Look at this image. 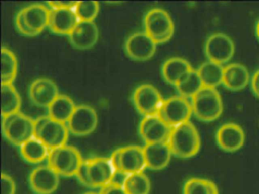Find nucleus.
I'll list each match as a JSON object with an SVG mask.
<instances>
[{
  "label": "nucleus",
  "instance_id": "obj_1",
  "mask_svg": "<svg viewBox=\"0 0 259 194\" xmlns=\"http://www.w3.org/2000/svg\"><path fill=\"white\" fill-rule=\"evenodd\" d=\"M115 172L110 159L95 157L83 161L76 177L84 186L102 188L111 183Z\"/></svg>",
  "mask_w": 259,
  "mask_h": 194
},
{
  "label": "nucleus",
  "instance_id": "obj_2",
  "mask_svg": "<svg viewBox=\"0 0 259 194\" xmlns=\"http://www.w3.org/2000/svg\"><path fill=\"white\" fill-rule=\"evenodd\" d=\"M174 156L181 159L193 157L201 148V138L190 121L174 127L167 141Z\"/></svg>",
  "mask_w": 259,
  "mask_h": 194
},
{
  "label": "nucleus",
  "instance_id": "obj_3",
  "mask_svg": "<svg viewBox=\"0 0 259 194\" xmlns=\"http://www.w3.org/2000/svg\"><path fill=\"white\" fill-rule=\"evenodd\" d=\"M2 131L7 140L20 147L35 136V121L28 115L17 112L2 118Z\"/></svg>",
  "mask_w": 259,
  "mask_h": 194
},
{
  "label": "nucleus",
  "instance_id": "obj_4",
  "mask_svg": "<svg viewBox=\"0 0 259 194\" xmlns=\"http://www.w3.org/2000/svg\"><path fill=\"white\" fill-rule=\"evenodd\" d=\"M191 103L195 117L205 122L218 119L224 110L222 98L216 88L204 86L192 97Z\"/></svg>",
  "mask_w": 259,
  "mask_h": 194
},
{
  "label": "nucleus",
  "instance_id": "obj_5",
  "mask_svg": "<svg viewBox=\"0 0 259 194\" xmlns=\"http://www.w3.org/2000/svg\"><path fill=\"white\" fill-rule=\"evenodd\" d=\"M144 27L157 44L168 42L174 36V23L169 14L164 9L154 8L150 9L144 18Z\"/></svg>",
  "mask_w": 259,
  "mask_h": 194
},
{
  "label": "nucleus",
  "instance_id": "obj_6",
  "mask_svg": "<svg viewBox=\"0 0 259 194\" xmlns=\"http://www.w3.org/2000/svg\"><path fill=\"white\" fill-rule=\"evenodd\" d=\"M34 121V136L43 142L50 150L66 145L69 132L66 124L56 121L49 115L39 117Z\"/></svg>",
  "mask_w": 259,
  "mask_h": 194
},
{
  "label": "nucleus",
  "instance_id": "obj_7",
  "mask_svg": "<svg viewBox=\"0 0 259 194\" xmlns=\"http://www.w3.org/2000/svg\"><path fill=\"white\" fill-rule=\"evenodd\" d=\"M48 165L63 177L76 176L83 162L81 153L75 147L65 145L51 150L48 158Z\"/></svg>",
  "mask_w": 259,
  "mask_h": 194
},
{
  "label": "nucleus",
  "instance_id": "obj_8",
  "mask_svg": "<svg viewBox=\"0 0 259 194\" xmlns=\"http://www.w3.org/2000/svg\"><path fill=\"white\" fill-rule=\"evenodd\" d=\"M110 160L116 171L133 174L143 172L147 168L143 148L138 146H127L117 149L112 153Z\"/></svg>",
  "mask_w": 259,
  "mask_h": 194
},
{
  "label": "nucleus",
  "instance_id": "obj_9",
  "mask_svg": "<svg viewBox=\"0 0 259 194\" xmlns=\"http://www.w3.org/2000/svg\"><path fill=\"white\" fill-rule=\"evenodd\" d=\"M192 113V103L189 99L179 95L164 100L158 115L174 128L189 121Z\"/></svg>",
  "mask_w": 259,
  "mask_h": 194
},
{
  "label": "nucleus",
  "instance_id": "obj_10",
  "mask_svg": "<svg viewBox=\"0 0 259 194\" xmlns=\"http://www.w3.org/2000/svg\"><path fill=\"white\" fill-rule=\"evenodd\" d=\"M163 101L160 92L148 83L138 86L133 92V104L144 117L158 115Z\"/></svg>",
  "mask_w": 259,
  "mask_h": 194
},
{
  "label": "nucleus",
  "instance_id": "obj_11",
  "mask_svg": "<svg viewBox=\"0 0 259 194\" xmlns=\"http://www.w3.org/2000/svg\"><path fill=\"white\" fill-rule=\"evenodd\" d=\"M204 51L208 61L223 65L233 58L234 42L225 33H213L206 40Z\"/></svg>",
  "mask_w": 259,
  "mask_h": 194
},
{
  "label": "nucleus",
  "instance_id": "obj_12",
  "mask_svg": "<svg viewBox=\"0 0 259 194\" xmlns=\"http://www.w3.org/2000/svg\"><path fill=\"white\" fill-rule=\"evenodd\" d=\"M98 124L96 111L88 105H79L67 122L69 132L78 136H84L95 131Z\"/></svg>",
  "mask_w": 259,
  "mask_h": 194
},
{
  "label": "nucleus",
  "instance_id": "obj_13",
  "mask_svg": "<svg viewBox=\"0 0 259 194\" xmlns=\"http://www.w3.org/2000/svg\"><path fill=\"white\" fill-rule=\"evenodd\" d=\"M157 45L154 39L145 31L136 32L127 38L125 50L127 56L133 60L144 62L154 56Z\"/></svg>",
  "mask_w": 259,
  "mask_h": 194
},
{
  "label": "nucleus",
  "instance_id": "obj_14",
  "mask_svg": "<svg viewBox=\"0 0 259 194\" xmlns=\"http://www.w3.org/2000/svg\"><path fill=\"white\" fill-rule=\"evenodd\" d=\"M172 130L159 115L144 117L139 124V134L145 144L167 142Z\"/></svg>",
  "mask_w": 259,
  "mask_h": 194
},
{
  "label": "nucleus",
  "instance_id": "obj_15",
  "mask_svg": "<svg viewBox=\"0 0 259 194\" xmlns=\"http://www.w3.org/2000/svg\"><path fill=\"white\" fill-rule=\"evenodd\" d=\"M60 177L49 165H40L31 171L30 186L37 193L51 194L58 188Z\"/></svg>",
  "mask_w": 259,
  "mask_h": 194
},
{
  "label": "nucleus",
  "instance_id": "obj_16",
  "mask_svg": "<svg viewBox=\"0 0 259 194\" xmlns=\"http://www.w3.org/2000/svg\"><path fill=\"white\" fill-rule=\"evenodd\" d=\"M216 140L221 150L233 153L243 147L245 132L242 127L236 123H226L218 128Z\"/></svg>",
  "mask_w": 259,
  "mask_h": 194
},
{
  "label": "nucleus",
  "instance_id": "obj_17",
  "mask_svg": "<svg viewBox=\"0 0 259 194\" xmlns=\"http://www.w3.org/2000/svg\"><path fill=\"white\" fill-rule=\"evenodd\" d=\"M29 97L32 103L39 107L48 108L57 99L59 89L52 80L46 77L36 79L29 87Z\"/></svg>",
  "mask_w": 259,
  "mask_h": 194
},
{
  "label": "nucleus",
  "instance_id": "obj_18",
  "mask_svg": "<svg viewBox=\"0 0 259 194\" xmlns=\"http://www.w3.org/2000/svg\"><path fill=\"white\" fill-rule=\"evenodd\" d=\"M99 39V30L94 21H81L69 35L72 46L77 50H87L92 48Z\"/></svg>",
  "mask_w": 259,
  "mask_h": 194
},
{
  "label": "nucleus",
  "instance_id": "obj_19",
  "mask_svg": "<svg viewBox=\"0 0 259 194\" xmlns=\"http://www.w3.org/2000/svg\"><path fill=\"white\" fill-rule=\"evenodd\" d=\"M79 21L75 9H50L48 27L57 34L69 36Z\"/></svg>",
  "mask_w": 259,
  "mask_h": 194
},
{
  "label": "nucleus",
  "instance_id": "obj_20",
  "mask_svg": "<svg viewBox=\"0 0 259 194\" xmlns=\"http://www.w3.org/2000/svg\"><path fill=\"white\" fill-rule=\"evenodd\" d=\"M143 150L147 168L154 171L166 168L172 156L167 142L145 144Z\"/></svg>",
  "mask_w": 259,
  "mask_h": 194
},
{
  "label": "nucleus",
  "instance_id": "obj_21",
  "mask_svg": "<svg viewBox=\"0 0 259 194\" xmlns=\"http://www.w3.org/2000/svg\"><path fill=\"white\" fill-rule=\"evenodd\" d=\"M25 24L34 36L41 33L49 24L50 9L40 3H34L21 10Z\"/></svg>",
  "mask_w": 259,
  "mask_h": 194
},
{
  "label": "nucleus",
  "instance_id": "obj_22",
  "mask_svg": "<svg viewBox=\"0 0 259 194\" xmlns=\"http://www.w3.org/2000/svg\"><path fill=\"white\" fill-rule=\"evenodd\" d=\"M248 68L240 63H230L224 68L223 84L231 91H240L245 89L250 82Z\"/></svg>",
  "mask_w": 259,
  "mask_h": 194
},
{
  "label": "nucleus",
  "instance_id": "obj_23",
  "mask_svg": "<svg viewBox=\"0 0 259 194\" xmlns=\"http://www.w3.org/2000/svg\"><path fill=\"white\" fill-rule=\"evenodd\" d=\"M193 69L186 59L180 57H172L165 61L162 65V75L169 84L175 86L177 83Z\"/></svg>",
  "mask_w": 259,
  "mask_h": 194
},
{
  "label": "nucleus",
  "instance_id": "obj_24",
  "mask_svg": "<svg viewBox=\"0 0 259 194\" xmlns=\"http://www.w3.org/2000/svg\"><path fill=\"white\" fill-rule=\"evenodd\" d=\"M75 108L76 106L70 97L60 94L48 108V115L56 121L66 124L70 119Z\"/></svg>",
  "mask_w": 259,
  "mask_h": 194
},
{
  "label": "nucleus",
  "instance_id": "obj_25",
  "mask_svg": "<svg viewBox=\"0 0 259 194\" xmlns=\"http://www.w3.org/2000/svg\"><path fill=\"white\" fill-rule=\"evenodd\" d=\"M21 155L30 163H40L49 156L50 149L43 142L34 136L20 147Z\"/></svg>",
  "mask_w": 259,
  "mask_h": 194
},
{
  "label": "nucleus",
  "instance_id": "obj_26",
  "mask_svg": "<svg viewBox=\"0 0 259 194\" xmlns=\"http://www.w3.org/2000/svg\"><path fill=\"white\" fill-rule=\"evenodd\" d=\"M224 67L211 61H207L197 70L203 85L206 87L216 88L223 84Z\"/></svg>",
  "mask_w": 259,
  "mask_h": 194
},
{
  "label": "nucleus",
  "instance_id": "obj_27",
  "mask_svg": "<svg viewBox=\"0 0 259 194\" xmlns=\"http://www.w3.org/2000/svg\"><path fill=\"white\" fill-rule=\"evenodd\" d=\"M22 100L13 84H1V115L2 118L17 113L20 110Z\"/></svg>",
  "mask_w": 259,
  "mask_h": 194
},
{
  "label": "nucleus",
  "instance_id": "obj_28",
  "mask_svg": "<svg viewBox=\"0 0 259 194\" xmlns=\"http://www.w3.org/2000/svg\"><path fill=\"white\" fill-rule=\"evenodd\" d=\"M18 73V60L10 48H1V84H13Z\"/></svg>",
  "mask_w": 259,
  "mask_h": 194
},
{
  "label": "nucleus",
  "instance_id": "obj_29",
  "mask_svg": "<svg viewBox=\"0 0 259 194\" xmlns=\"http://www.w3.org/2000/svg\"><path fill=\"white\" fill-rule=\"evenodd\" d=\"M179 95L186 99H192L203 87L202 81L197 70L192 69L175 86Z\"/></svg>",
  "mask_w": 259,
  "mask_h": 194
},
{
  "label": "nucleus",
  "instance_id": "obj_30",
  "mask_svg": "<svg viewBox=\"0 0 259 194\" xmlns=\"http://www.w3.org/2000/svg\"><path fill=\"white\" fill-rule=\"evenodd\" d=\"M183 194H219L218 186L211 180L192 177L186 180L183 186Z\"/></svg>",
  "mask_w": 259,
  "mask_h": 194
},
{
  "label": "nucleus",
  "instance_id": "obj_31",
  "mask_svg": "<svg viewBox=\"0 0 259 194\" xmlns=\"http://www.w3.org/2000/svg\"><path fill=\"white\" fill-rule=\"evenodd\" d=\"M127 194H148L151 190V181L143 172L130 174L123 186Z\"/></svg>",
  "mask_w": 259,
  "mask_h": 194
},
{
  "label": "nucleus",
  "instance_id": "obj_32",
  "mask_svg": "<svg viewBox=\"0 0 259 194\" xmlns=\"http://www.w3.org/2000/svg\"><path fill=\"white\" fill-rule=\"evenodd\" d=\"M99 10V3L96 1H79L75 8V13L81 21H94Z\"/></svg>",
  "mask_w": 259,
  "mask_h": 194
},
{
  "label": "nucleus",
  "instance_id": "obj_33",
  "mask_svg": "<svg viewBox=\"0 0 259 194\" xmlns=\"http://www.w3.org/2000/svg\"><path fill=\"white\" fill-rule=\"evenodd\" d=\"M16 186L14 180L5 173L1 175V194L16 193Z\"/></svg>",
  "mask_w": 259,
  "mask_h": 194
},
{
  "label": "nucleus",
  "instance_id": "obj_34",
  "mask_svg": "<svg viewBox=\"0 0 259 194\" xmlns=\"http://www.w3.org/2000/svg\"><path fill=\"white\" fill-rule=\"evenodd\" d=\"M15 22H16V28L22 34L28 36H34L32 32L31 31V30L28 28V26L25 24V20H24L23 16H22L21 10L16 15Z\"/></svg>",
  "mask_w": 259,
  "mask_h": 194
},
{
  "label": "nucleus",
  "instance_id": "obj_35",
  "mask_svg": "<svg viewBox=\"0 0 259 194\" xmlns=\"http://www.w3.org/2000/svg\"><path fill=\"white\" fill-rule=\"evenodd\" d=\"M99 194H127L123 186L115 184L113 183H109L104 187L101 188Z\"/></svg>",
  "mask_w": 259,
  "mask_h": 194
},
{
  "label": "nucleus",
  "instance_id": "obj_36",
  "mask_svg": "<svg viewBox=\"0 0 259 194\" xmlns=\"http://www.w3.org/2000/svg\"><path fill=\"white\" fill-rule=\"evenodd\" d=\"M78 2L75 1H51L48 2L51 9H75Z\"/></svg>",
  "mask_w": 259,
  "mask_h": 194
},
{
  "label": "nucleus",
  "instance_id": "obj_37",
  "mask_svg": "<svg viewBox=\"0 0 259 194\" xmlns=\"http://www.w3.org/2000/svg\"><path fill=\"white\" fill-rule=\"evenodd\" d=\"M251 86L253 92L259 98V69L254 72L251 77Z\"/></svg>",
  "mask_w": 259,
  "mask_h": 194
},
{
  "label": "nucleus",
  "instance_id": "obj_38",
  "mask_svg": "<svg viewBox=\"0 0 259 194\" xmlns=\"http://www.w3.org/2000/svg\"><path fill=\"white\" fill-rule=\"evenodd\" d=\"M255 32L256 35H257V37L259 39V20L257 22V24H256Z\"/></svg>",
  "mask_w": 259,
  "mask_h": 194
},
{
  "label": "nucleus",
  "instance_id": "obj_39",
  "mask_svg": "<svg viewBox=\"0 0 259 194\" xmlns=\"http://www.w3.org/2000/svg\"><path fill=\"white\" fill-rule=\"evenodd\" d=\"M84 194H99V193H98V192H85V193H84Z\"/></svg>",
  "mask_w": 259,
  "mask_h": 194
}]
</instances>
